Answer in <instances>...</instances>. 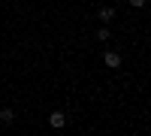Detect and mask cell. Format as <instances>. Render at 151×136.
<instances>
[{
	"mask_svg": "<svg viewBox=\"0 0 151 136\" xmlns=\"http://www.w3.org/2000/svg\"><path fill=\"white\" fill-rule=\"evenodd\" d=\"M103 64H106L109 70H115V67H121V58H118L115 52H106V55H103Z\"/></svg>",
	"mask_w": 151,
	"mask_h": 136,
	"instance_id": "obj_1",
	"label": "cell"
},
{
	"mask_svg": "<svg viewBox=\"0 0 151 136\" xmlns=\"http://www.w3.org/2000/svg\"><path fill=\"white\" fill-rule=\"evenodd\" d=\"M112 15H115V12H112V6H106V9H100V18H103V21H112Z\"/></svg>",
	"mask_w": 151,
	"mask_h": 136,
	"instance_id": "obj_4",
	"label": "cell"
},
{
	"mask_svg": "<svg viewBox=\"0 0 151 136\" xmlns=\"http://www.w3.org/2000/svg\"><path fill=\"white\" fill-rule=\"evenodd\" d=\"M97 40L106 42V40H109V27H100V30H97Z\"/></svg>",
	"mask_w": 151,
	"mask_h": 136,
	"instance_id": "obj_5",
	"label": "cell"
},
{
	"mask_svg": "<svg viewBox=\"0 0 151 136\" xmlns=\"http://www.w3.org/2000/svg\"><path fill=\"white\" fill-rule=\"evenodd\" d=\"M145 3V0H130V6H142Z\"/></svg>",
	"mask_w": 151,
	"mask_h": 136,
	"instance_id": "obj_6",
	"label": "cell"
},
{
	"mask_svg": "<svg viewBox=\"0 0 151 136\" xmlns=\"http://www.w3.org/2000/svg\"><path fill=\"white\" fill-rule=\"evenodd\" d=\"M0 121H3V124H12V121H15V112H12V109H3V112H0Z\"/></svg>",
	"mask_w": 151,
	"mask_h": 136,
	"instance_id": "obj_3",
	"label": "cell"
},
{
	"mask_svg": "<svg viewBox=\"0 0 151 136\" xmlns=\"http://www.w3.org/2000/svg\"><path fill=\"white\" fill-rule=\"evenodd\" d=\"M48 124H52V127H64V124H67L64 112H52V115H48Z\"/></svg>",
	"mask_w": 151,
	"mask_h": 136,
	"instance_id": "obj_2",
	"label": "cell"
}]
</instances>
